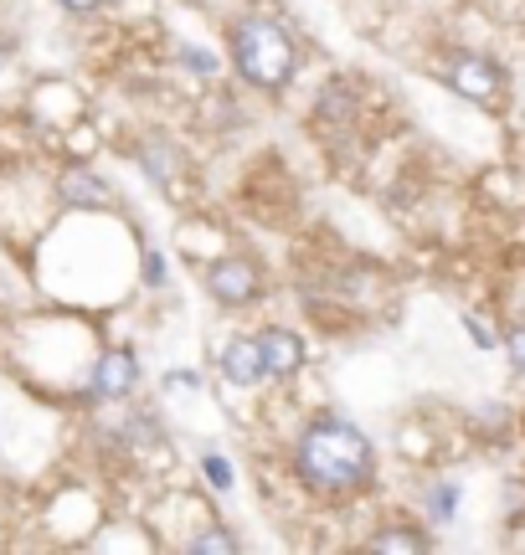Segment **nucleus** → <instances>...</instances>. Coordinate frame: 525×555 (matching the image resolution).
<instances>
[{
	"label": "nucleus",
	"mask_w": 525,
	"mask_h": 555,
	"mask_svg": "<svg viewBox=\"0 0 525 555\" xmlns=\"http://www.w3.org/2000/svg\"><path fill=\"white\" fill-rule=\"evenodd\" d=\"M294 478L324 499L361 494L376 478V442L345 416H315L294 437Z\"/></svg>",
	"instance_id": "obj_1"
},
{
	"label": "nucleus",
	"mask_w": 525,
	"mask_h": 555,
	"mask_svg": "<svg viewBox=\"0 0 525 555\" xmlns=\"http://www.w3.org/2000/svg\"><path fill=\"white\" fill-rule=\"evenodd\" d=\"M227 41H232L238 78L247 88H258V93H283L294 82V73H299V37L268 11H243L232 21Z\"/></svg>",
	"instance_id": "obj_2"
},
{
	"label": "nucleus",
	"mask_w": 525,
	"mask_h": 555,
	"mask_svg": "<svg viewBox=\"0 0 525 555\" xmlns=\"http://www.w3.org/2000/svg\"><path fill=\"white\" fill-rule=\"evenodd\" d=\"M438 78L469 103H500L510 88L505 62H495L489 52H469V47H448L438 57Z\"/></svg>",
	"instance_id": "obj_3"
},
{
	"label": "nucleus",
	"mask_w": 525,
	"mask_h": 555,
	"mask_svg": "<svg viewBox=\"0 0 525 555\" xmlns=\"http://www.w3.org/2000/svg\"><path fill=\"white\" fill-rule=\"evenodd\" d=\"M206 294L217 298L222 309H247L262 298V268L243 253H227L206 268Z\"/></svg>",
	"instance_id": "obj_4"
},
{
	"label": "nucleus",
	"mask_w": 525,
	"mask_h": 555,
	"mask_svg": "<svg viewBox=\"0 0 525 555\" xmlns=\"http://www.w3.org/2000/svg\"><path fill=\"white\" fill-rule=\"evenodd\" d=\"M222 376L238 391H253L258 380H268V360H262V339L258 335H232L222 345Z\"/></svg>",
	"instance_id": "obj_5"
},
{
	"label": "nucleus",
	"mask_w": 525,
	"mask_h": 555,
	"mask_svg": "<svg viewBox=\"0 0 525 555\" xmlns=\"http://www.w3.org/2000/svg\"><path fill=\"white\" fill-rule=\"evenodd\" d=\"M262 360H268V380H294L304 371V339L299 330H283V324H273V330H262Z\"/></svg>",
	"instance_id": "obj_6"
},
{
	"label": "nucleus",
	"mask_w": 525,
	"mask_h": 555,
	"mask_svg": "<svg viewBox=\"0 0 525 555\" xmlns=\"http://www.w3.org/2000/svg\"><path fill=\"white\" fill-rule=\"evenodd\" d=\"M135 386H140V360H135V350H108V356L93 365V397L124 401Z\"/></svg>",
	"instance_id": "obj_7"
},
{
	"label": "nucleus",
	"mask_w": 525,
	"mask_h": 555,
	"mask_svg": "<svg viewBox=\"0 0 525 555\" xmlns=\"http://www.w3.org/2000/svg\"><path fill=\"white\" fill-rule=\"evenodd\" d=\"M135 159H140V170L155 180V185H176V180L185 176V155L161 134H144L140 144H135Z\"/></svg>",
	"instance_id": "obj_8"
},
{
	"label": "nucleus",
	"mask_w": 525,
	"mask_h": 555,
	"mask_svg": "<svg viewBox=\"0 0 525 555\" xmlns=\"http://www.w3.org/2000/svg\"><path fill=\"white\" fill-rule=\"evenodd\" d=\"M57 196L67 206H103L108 201V180L99 170H88V165H67L57 176Z\"/></svg>",
	"instance_id": "obj_9"
},
{
	"label": "nucleus",
	"mask_w": 525,
	"mask_h": 555,
	"mask_svg": "<svg viewBox=\"0 0 525 555\" xmlns=\"http://www.w3.org/2000/svg\"><path fill=\"white\" fill-rule=\"evenodd\" d=\"M366 551H407V555H423V551H433V535H427V530H418V525H402V519H392V525H382V530H371V535H366Z\"/></svg>",
	"instance_id": "obj_10"
},
{
	"label": "nucleus",
	"mask_w": 525,
	"mask_h": 555,
	"mask_svg": "<svg viewBox=\"0 0 525 555\" xmlns=\"http://www.w3.org/2000/svg\"><path fill=\"white\" fill-rule=\"evenodd\" d=\"M315 114H320V119H335V124H350L356 114H361V99H356V88H350V82H330V88H320Z\"/></svg>",
	"instance_id": "obj_11"
},
{
	"label": "nucleus",
	"mask_w": 525,
	"mask_h": 555,
	"mask_svg": "<svg viewBox=\"0 0 525 555\" xmlns=\"http://www.w3.org/2000/svg\"><path fill=\"white\" fill-rule=\"evenodd\" d=\"M185 551L191 555H238L243 551V540L232 535V530H222V525H206L202 535L185 540Z\"/></svg>",
	"instance_id": "obj_12"
},
{
	"label": "nucleus",
	"mask_w": 525,
	"mask_h": 555,
	"mask_svg": "<svg viewBox=\"0 0 525 555\" xmlns=\"http://www.w3.org/2000/svg\"><path fill=\"white\" fill-rule=\"evenodd\" d=\"M202 474L212 478V489H217V494L232 489V463H227L222 453H202Z\"/></svg>",
	"instance_id": "obj_13"
},
{
	"label": "nucleus",
	"mask_w": 525,
	"mask_h": 555,
	"mask_svg": "<svg viewBox=\"0 0 525 555\" xmlns=\"http://www.w3.org/2000/svg\"><path fill=\"white\" fill-rule=\"evenodd\" d=\"M427 509H433V519H453V509H459V483H438L433 499H427Z\"/></svg>",
	"instance_id": "obj_14"
},
{
	"label": "nucleus",
	"mask_w": 525,
	"mask_h": 555,
	"mask_svg": "<svg viewBox=\"0 0 525 555\" xmlns=\"http://www.w3.org/2000/svg\"><path fill=\"white\" fill-rule=\"evenodd\" d=\"M505 356H510V371L525 376V324H515V330L505 335Z\"/></svg>",
	"instance_id": "obj_15"
},
{
	"label": "nucleus",
	"mask_w": 525,
	"mask_h": 555,
	"mask_svg": "<svg viewBox=\"0 0 525 555\" xmlns=\"http://www.w3.org/2000/svg\"><path fill=\"white\" fill-rule=\"evenodd\" d=\"M181 62H185V67H196L202 78H212V73H217V57H212V52H196V47H181Z\"/></svg>",
	"instance_id": "obj_16"
},
{
	"label": "nucleus",
	"mask_w": 525,
	"mask_h": 555,
	"mask_svg": "<svg viewBox=\"0 0 525 555\" xmlns=\"http://www.w3.org/2000/svg\"><path fill=\"white\" fill-rule=\"evenodd\" d=\"M144 283H150V288H161V283H165V258L155 253V247L144 253Z\"/></svg>",
	"instance_id": "obj_17"
},
{
	"label": "nucleus",
	"mask_w": 525,
	"mask_h": 555,
	"mask_svg": "<svg viewBox=\"0 0 525 555\" xmlns=\"http://www.w3.org/2000/svg\"><path fill=\"white\" fill-rule=\"evenodd\" d=\"M57 5H62V11H73V16H93L103 0H57Z\"/></svg>",
	"instance_id": "obj_18"
},
{
	"label": "nucleus",
	"mask_w": 525,
	"mask_h": 555,
	"mask_svg": "<svg viewBox=\"0 0 525 555\" xmlns=\"http://www.w3.org/2000/svg\"><path fill=\"white\" fill-rule=\"evenodd\" d=\"M11 57H16V41L5 37V31H0V73H5V67H11Z\"/></svg>",
	"instance_id": "obj_19"
}]
</instances>
